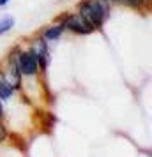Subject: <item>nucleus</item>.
<instances>
[{
  "label": "nucleus",
  "mask_w": 152,
  "mask_h": 157,
  "mask_svg": "<svg viewBox=\"0 0 152 157\" xmlns=\"http://www.w3.org/2000/svg\"><path fill=\"white\" fill-rule=\"evenodd\" d=\"M106 7L103 6L101 0H85L80 6V16L87 20L92 27H99L106 18Z\"/></svg>",
  "instance_id": "1"
},
{
  "label": "nucleus",
  "mask_w": 152,
  "mask_h": 157,
  "mask_svg": "<svg viewBox=\"0 0 152 157\" xmlns=\"http://www.w3.org/2000/svg\"><path fill=\"white\" fill-rule=\"evenodd\" d=\"M65 27L67 29H71L72 32H78V34H90L92 32V25L87 21V20H83L80 14H72L69 16L67 20H65Z\"/></svg>",
  "instance_id": "2"
},
{
  "label": "nucleus",
  "mask_w": 152,
  "mask_h": 157,
  "mask_svg": "<svg viewBox=\"0 0 152 157\" xmlns=\"http://www.w3.org/2000/svg\"><path fill=\"white\" fill-rule=\"evenodd\" d=\"M37 67H39V62H37V57L34 55V51H27L20 57V71L23 74H36Z\"/></svg>",
  "instance_id": "3"
},
{
  "label": "nucleus",
  "mask_w": 152,
  "mask_h": 157,
  "mask_svg": "<svg viewBox=\"0 0 152 157\" xmlns=\"http://www.w3.org/2000/svg\"><path fill=\"white\" fill-rule=\"evenodd\" d=\"M34 55L37 57V62L41 64V67H46V65L50 64V53L46 50V46H44L43 41H37L36 43V48H34Z\"/></svg>",
  "instance_id": "4"
},
{
  "label": "nucleus",
  "mask_w": 152,
  "mask_h": 157,
  "mask_svg": "<svg viewBox=\"0 0 152 157\" xmlns=\"http://www.w3.org/2000/svg\"><path fill=\"white\" fill-rule=\"evenodd\" d=\"M6 81H7L9 85L13 86V88H18L20 86V81H21V78H20V69H18V65H11L9 67L7 74H6Z\"/></svg>",
  "instance_id": "5"
},
{
  "label": "nucleus",
  "mask_w": 152,
  "mask_h": 157,
  "mask_svg": "<svg viewBox=\"0 0 152 157\" xmlns=\"http://www.w3.org/2000/svg\"><path fill=\"white\" fill-rule=\"evenodd\" d=\"M13 90H14V88L9 85L6 79L0 81V99H9V97L13 95Z\"/></svg>",
  "instance_id": "6"
},
{
  "label": "nucleus",
  "mask_w": 152,
  "mask_h": 157,
  "mask_svg": "<svg viewBox=\"0 0 152 157\" xmlns=\"http://www.w3.org/2000/svg\"><path fill=\"white\" fill-rule=\"evenodd\" d=\"M13 25H14V20L11 16H2L0 18V34H4L9 29H13Z\"/></svg>",
  "instance_id": "7"
},
{
  "label": "nucleus",
  "mask_w": 152,
  "mask_h": 157,
  "mask_svg": "<svg viewBox=\"0 0 152 157\" xmlns=\"http://www.w3.org/2000/svg\"><path fill=\"white\" fill-rule=\"evenodd\" d=\"M62 30H64L62 25H60V27H53V29H50L46 34H44V37H46V39H57V37L62 34Z\"/></svg>",
  "instance_id": "8"
},
{
  "label": "nucleus",
  "mask_w": 152,
  "mask_h": 157,
  "mask_svg": "<svg viewBox=\"0 0 152 157\" xmlns=\"http://www.w3.org/2000/svg\"><path fill=\"white\" fill-rule=\"evenodd\" d=\"M6 136H7V131H6V127L0 124V141H4V140H6Z\"/></svg>",
  "instance_id": "9"
},
{
  "label": "nucleus",
  "mask_w": 152,
  "mask_h": 157,
  "mask_svg": "<svg viewBox=\"0 0 152 157\" xmlns=\"http://www.w3.org/2000/svg\"><path fill=\"white\" fill-rule=\"evenodd\" d=\"M122 2H129V4L133 2V4H136V2H140V0H122Z\"/></svg>",
  "instance_id": "10"
},
{
  "label": "nucleus",
  "mask_w": 152,
  "mask_h": 157,
  "mask_svg": "<svg viewBox=\"0 0 152 157\" xmlns=\"http://www.w3.org/2000/svg\"><path fill=\"white\" fill-rule=\"evenodd\" d=\"M9 0H0V6H4V4H7Z\"/></svg>",
  "instance_id": "11"
},
{
  "label": "nucleus",
  "mask_w": 152,
  "mask_h": 157,
  "mask_svg": "<svg viewBox=\"0 0 152 157\" xmlns=\"http://www.w3.org/2000/svg\"><path fill=\"white\" fill-rule=\"evenodd\" d=\"M0 115H2V106H0Z\"/></svg>",
  "instance_id": "12"
}]
</instances>
